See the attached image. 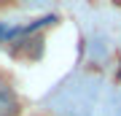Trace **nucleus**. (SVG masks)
I'll return each mask as SVG.
<instances>
[{"mask_svg":"<svg viewBox=\"0 0 121 116\" xmlns=\"http://www.w3.org/2000/svg\"><path fill=\"white\" fill-rule=\"evenodd\" d=\"M19 113V103L13 97V92L0 89V116H16Z\"/></svg>","mask_w":121,"mask_h":116,"instance_id":"obj_1","label":"nucleus"}]
</instances>
